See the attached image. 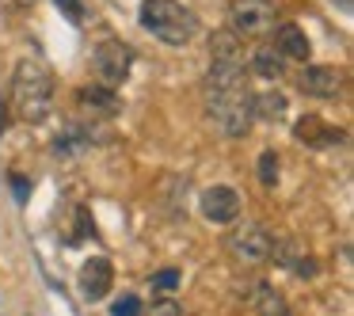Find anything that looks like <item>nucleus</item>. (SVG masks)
Returning <instances> with one entry per match:
<instances>
[{
  "label": "nucleus",
  "instance_id": "nucleus-11",
  "mask_svg": "<svg viewBox=\"0 0 354 316\" xmlns=\"http://www.w3.org/2000/svg\"><path fill=\"white\" fill-rule=\"evenodd\" d=\"M270 255H274V259L282 263L286 270H293L297 278H313V275H316V259L297 244V240H274Z\"/></svg>",
  "mask_w": 354,
  "mask_h": 316
},
{
  "label": "nucleus",
  "instance_id": "nucleus-9",
  "mask_svg": "<svg viewBox=\"0 0 354 316\" xmlns=\"http://www.w3.org/2000/svg\"><path fill=\"white\" fill-rule=\"evenodd\" d=\"M293 138L308 149H331V145H343L346 141V130H335V126L320 122L316 115H305L293 122Z\"/></svg>",
  "mask_w": 354,
  "mask_h": 316
},
{
  "label": "nucleus",
  "instance_id": "nucleus-12",
  "mask_svg": "<svg viewBox=\"0 0 354 316\" xmlns=\"http://www.w3.org/2000/svg\"><path fill=\"white\" fill-rule=\"evenodd\" d=\"M77 103H80V111H88V115H118V111H122V100H118V92L111 84L80 88Z\"/></svg>",
  "mask_w": 354,
  "mask_h": 316
},
{
  "label": "nucleus",
  "instance_id": "nucleus-4",
  "mask_svg": "<svg viewBox=\"0 0 354 316\" xmlns=\"http://www.w3.org/2000/svg\"><path fill=\"white\" fill-rule=\"evenodd\" d=\"M92 65H95V77H100L103 84L118 88L126 77H130L133 50L126 46V42H118V39H103L100 46H95V57H92Z\"/></svg>",
  "mask_w": 354,
  "mask_h": 316
},
{
  "label": "nucleus",
  "instance_id": "nucleus-19",
  "mask_svg": "<svg viewBox=\"0 0 354 316\" xmlns=\"http://www.w3.org/2000/svg\"><path fill=\"white\" fill-rule=\"evenodd\" d=\"M111 316H141V301L133 297V293H122V297L115 301V308H111Z\"/></svg>",
  "mask_w": 354,
  "mask_h": 316
},
{
  "label": "nucleus",
  "instance_id": "nucleus-20",
  "mask_svg": "<svg viewBox=\"0 0 354 316\" xmlns=\"http://www.w3.org/2000/svg\"><path fill=\"white\" fill-rule=\"evenodd\" d=\"M69 24H84V0H54Z\"/></svg>",
  "mask_w": 354,
  "mask_h": 316
},
{
  "label": "nucleus",
  "instance_id": "nucleus-21",
  "mask_svg": "<svg viewBox=\"0 0 354 316\" xmlns=\"http://www.w3.org/2000/svg\"><path fill=\"white\" fill-rule=\"evenodd\" d=\"M149 316H183V308H179L171 297H160V301H153V308H149Z\"/></svg>",
  "mask_w": 354,
  "mask_h": 316
},
{
  "label": "nucleus",
  "instance_id": "nucleus-23",
  "mask_svg": "<svg viewBox=\"0 0 354 316\" xmlns=\"http://www.w3.org/2000/svg\"><path fill=\"white\" fill-rule=\"evenodd\" d=\"M12 187H16V198H19V202H27V194H31V183H27V179H16Z\"/></svg>",
  "mask_w": 354,
  "mask_h": 316
},
{
  "label": "nucleus",
  "instance_id": "nucleus-5",
  "mask_svg": "<svg viewBox=\"0 0 354 316\" xmlns=\"http://www.w3.org/2000/svg\"><path fill=\"white\" fill-rule=\"evenodd\" d=\"M229 19L236 35H267L274 27V4L270 0H232Z\"/></svg>",
  "mask_w": 354,
  "mask_h": 316
},
{
  "label": "nucleus",
  "instance_id": "nucleus-17",
  "mask_svg": "<svg viewBox=\"0 0 354 316\" xmlns=\"http://www.w3.org/2000/svg\"><path fill=\"white\" fill-rule=\"evenodd\" d=\"M255 176H259L263 187H274L278 183V153L274 149H263L259 160H255Z\"/></svg>",
  "mask_w": 354,
  "mask_h": 316
},
{
  "label": "nucleus",
  "instance_id": "nucleus-13",
  "mask_svg": "<svg viewBox=\"0 0 354 316\" xmlns=\"http://www.w3.org/2000/svg\"><path fill=\"white\" fill-rule=\"evenodd\" d=\"M274 50L286 57V62H305L308 54H313V46H308V35L301 31L297 24H282L274 31Z\"/></svg>",
  "mask_w": 354,
  "mask_h": 316
},
{
  "label": "nucleus",
  "instance_id": "nucleus-15",
  "mask_svg": "<svg viewBox=\"0 0 354 316\" xmlns=\"http://www.w3.org/2000/svg\"><path fill=\"white\" fill-rule=\"evenodd\" d=\"M286 111H290V103H286L282 92H259V95H252V118H259V122H282Z\"/></svg>",
  "mask_w": 354,
  "mask_h": 316
},
{
  "label": "nucleus",
  "instance_id": "nucleus-10",
  "mask_svg": "<svg viewBox=\"0 0 354 316\" xmlns=\"http://www.w3.org/2000/svg\"><path fill=\"white\" fill-rule=\"evenodd\" d=\"M111 286H115V267H111L107 255L88 259L84 270H80V290H84V297L88 301H103L111 293Z\"/></svg>",
  "mask_w": 354,
  "mask_h": 316
},
{
  "label": "nucleus",
  "instance_id": "nucleus-3",
  "mask_svg": "<svg viewBox=\"0 0 354 316\" xmlns=\"http://www.w3.org/2000/svg\"><path fill=\"white\" fill-rule=\"evenodd\" d=\"M138 19L153 39L168 42V46H183V42H191L194 31H198L194 12L183 8L179 0H145Z\"/></svg>",
  "mask_w": 354,
  "mask_h": 316
},
{
  "label": "nucleus",
  "instance_id": "nucleus-6",
  "mask_svg": "<svg viewBox=\"0 0 354 316\" xmlns=\"http://www.w3.org/2000/svg\"><path fill=\"white\" fill-rule=\"evenodd\" d=\"M229 252L236 255L240 263H267L270 259V248H274V236H270L263 225H244V229L229 232Z\"/></svg>",
  "mask_w": 354,
  "mask_h": 316
},
{
  "label": "nucleus",
  "instance_id": "nucleus-18",
  "mask_svg": "<svg viewBox=\"0 0 354 316\" xmlns=\"http://www.w3.org/2000/svg\"><path fill=\"white\" fill-rule=\"evenodd\" d=\"M149 286H153V290H164V293L179 290V270H156V275L149 278Z\"/></svg>",
  "mask_w": 354,
  "mask_h": 316
},
{
  "label": "nucleus",
  "instance_id": "nucleus-8",
  "mask_svg": "<svg viewBox=\"0 0 354 316\" xmlns=\"http://www.w3.org/2000/svg\"><path fill=\"white\" fill-rule=\"evenodd\" d=\"M301 95H313V100H331V95L343 92V73L335 65H305L297 77Z\"/></svg>",
  "mask_w": 354,
  "mask_h": 316
},
{
  "label": "nucleus",
  "instance_id": "nucleus-24",
  "mask_svg": "<svg viewBox=\"0 0 354 316\" xmlns=\"http://www.w3.org/2000/svg\"><path fill=\"white\" fill-rule=\"evenodd\" d=\"M4 122H8V103L0 100V130H4Z\"/></svg>",
  "mask_w": 354,
  "mask_h": 316
},
{
  "label": "nucleus",
  "instance_id": "nucleus-14",
  "mask_svg": "<svg viewBox=\"0 0 354 316\" xmlns=\"http://www.w3.org/2000/svg\"><path fill=\"white\" fill-rule=\"evenodd\" d=\"M244 297H248V305L259 308L263 316H290L282 293H278L270 282H259V278H255V282H248V293H244Z\"/></svg>",
  "mask_w": 354,
  "mask_h": 316
},
{
  "label": "nucleus",
  "instance_id": "nucleus-22",
  "mask_svg": "<svg viewBox=\"0 0 354 316\" xmlns=\"http://www.w3.org/2000/svg\"><path fill=\"white\" fill-rule=\"evenodd\" d=\"M77 236H95V221L88 217V210H77Z\"/></svg>",
  "mask_w": 354,
  "mask_h": 316
},
{
  "label": "nucleus",
  "instance_id": "nucleus-2",
  "mask_svg": "<svg viewBox=\"0 0 354 316\" xmlns=\"http://www.w3.org/2000/svg\"><path fill=\"white\" fill-rule=\"evenodd\" d=\"M12 103H16L19 118L31 126L46 122L54 111V73L42 62H19L12 73Z\"/></svg>",
  "mask_w": 354,
  "mask_h": 316
},
{
  "label": "nucleus",
  "instance_id": "nucleus-16",
  "mask_svg": "<svg viewBox=\"0 0 354 316\" xmlns=\"http://www.w3.org/2000/svg\"><path fill=\"white\" fill-rule=\"evenodd\" d=\"M252 73L263 80H282L286 77V57L278 54L274 46H259L252 54Z\"/></svg>",
  "mask_w": 354,
  "mask_h": 316
},
{
  "label": "nucleus",
  "instance_id": "nucleus-1",
  "mask_svg": "<svg viewBox=\"0 0 354 316\" xmlns=\"http://www.w3.org/2000/svg\"><path fill=\"white\" fill-rule=\"evenodd\" d=\"M206 111L229 138H244L252 126V95L244 88V57H209Z\"/></svg>",
  "mask_w": 354,
  "mask_h": 316
},
{
  "label": "nucleus",
  "instance_id": "nucleus-7",
  "mask_svg": "<svg viewBox=\"0 0 354 316\" xmlns=\"http://www.w3.org/2000/svg\"><path fill=\"white\" fill-rule=\"evenodd\" d=\"M198 214L206 217L209 225H232L240 217V194L232 191V187H225V183L209 187V191H202V198H198Z\"/></svg>",
  "mask_w": 354,
  "mask_h": 316
}]
</instances>
